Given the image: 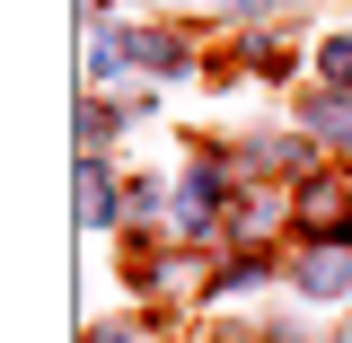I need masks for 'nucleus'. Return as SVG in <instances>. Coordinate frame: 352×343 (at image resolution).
Listing matches in <instances>:
<instances>
[{"mask_svg": "<svg viewBox=\"0 0 352 343\" xmlns=\"http://www.w3.org/2000/svg\"><path fill=\"white\" fill-rule=\"evenodd\" d=\"M300 291H308V300H335V291H352V256H308Z\"/></svg>", "mask_w": 352, "mask_h": 343, "instance_id": "f257e3e1", "label": "nucleus"}, {"mask_svg": "<svg viewBox=\"0 0 352 343\" xmlns=\"http://www.w3.org/2000/svg\"><path fill=\"white\" fill-rule=\"evenodd\" d=\"M106 212H115L106 176H97V168H80V220H88V229H106Z\"/></svg>", "mask_w": 352, "mask_h": 343, "instance_id": "f03ea898", "label": "nucleus"}, {"mask_svg": "<svg viewBox=\"0 0 352 343\" xmlns=\"http://www.w3.org/2000/svg\"><path fill=\"white\" fill-rule=\"evenodd\" d=\"M88 71L115 80V71H124V44H115V36H88Z\"/></svg>", "mask_w": 352, "mask_h": 343, "instance_id": "7ed1b4c3", "label": "nucleus"}, {"mask_svg": "<svg viewBox=\"0 0 352 343\" xmlns=\"http://www.w3.org/2000/svg\"><path fill=\"white\" fill-rule=\"evenodd\" d=\"M308 124H317V132H335V141H352V106H335V97H326V106H317Z\"/></svg>", "mask_w": 352, "mask_h": 343, "instance_id": "20e7f679", "label": "nucleus"}, {"mask_svg": "<svg viewBox=\"0 0 352 343\" xmlns=\"http://www.w3.org/2000/svg\"><path fill=\"white\" fill-rule=\"evenodd\" d=\"M326 80H335V88H352V36H344V44H326Z\"/></svg>", "mask_w": 352, "mask_h": 343, "instance_id": "39448f33", "label": "nucleus"}]
</instances>
